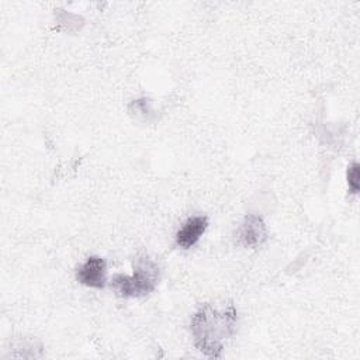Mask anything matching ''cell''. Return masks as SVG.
Masks as SVG:
<instances>
[{
  "label": "cell",
  "mask_w": 360,
  "mask_h": 360,
  "mask_svg": "<svg viewBox=\"0 0 360 360\" xmlns=\"http://www.w3.org/2000/svg\"><path fill=\"white\" fill-rule=\"evenodd\" d=\"M76 278L79 283L101 290L107 283V264L100 256H90L84 263H82L76 271Z\"/></svg>",
  "instance_id": "obj_4"
},
{
  "label": "cell",
  "mask_w": 360,
  "mask_h": 360,
  "mask_svg": "<svg viewBox=\"0 0 360 360\" xmlns=\"http://www.w3.org/2000/svg\"><path fill=\"white\" fill-rule=\"evenodd\" d=\"M238 242L246 248H257L267 239V228L262 217L249 214L236 231Z\"/></svg>",
  "instance_id": "obj_3"
},
{
  "label": "cell",
  "mask_w": 360,
  "mask_h": 360,
  "mask_svg": "<svg viewBox=\"0 0 360 360\" xmlns=\"http://www.w3.org/2000/svg\"><path fill=\"white\" fill-rule=\"evenodd\" d=\"M159 278V266L148 256H141L134 264V273L131 276L115 274L111 287L122 297L139 298L150 294L158 287Z\"/></svg>",
  "instance_id": "obj_2"
},
{
  "label": "cell",
  "mask_w": 360,
  "mask_h": 360,
  "mask_svg": "<svg viewBox=\"0 0 360 360\" xmlns=\"http://www.w3.org/2000/svg\"><path fill=\"white\" fill-rule=\"evenodd\" d=\"M208 226V218L204 215L190 217L176 233V243L183 249L193 248L204 235Z\"/></svg>",
  "instance_id": "obj_5"
},
{
  "label": "cell",
  "mask_w": 360,
  "mask_h": 360,
  "mask_svg": "<svg viewBox=\"0 0 360 360\" xmlns=\"http://www.w3.org/2000/svg\"><path fill=\"white\" fill-rule=\"evenodd\" d=\"M347 184L349 191L352 194H357L360 190V165L357 162H353L347 167Z\"/></svg>",
  "instance_id": "obj_6"
},
{
  "label": "cell",
  "mask_w": 360,
  "mask_h": 360,
  "mask_svg": "<svg viewBox=\"0 0 360 360\" xmlns=\"http://www.w3.org/2000/svg\"><path fill=\"white\" fill-rule=\"evenodd\" d=\"M238 314L233 304L224 309H217L211 304H204L191 318L190 329L195 347L211 359H219L224 342L236 330Z\"/></svg>",
  "instance_id": "obj_1"
}]
</instances>
